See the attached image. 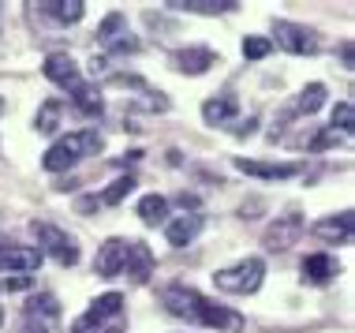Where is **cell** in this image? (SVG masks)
Masks as SVG:
<instances>
[{
	"mask_svg": "<svg viewBox=\"0 0 355 333\" xmlns=\"http://www.w3.org/2000/svg\"><path fill=\"white\" fill-rule=\"evenodd\" d=\"M161 300H165L168 315H176V318L198 322V326H209V330H225V333H239V330H243V318H239L236 311L220 307L217 300H209V296H202V292H195V289H184V284L165 289V292H161Z\"/></svg>",
	"mask_w": 355,
	"mask_h": 333,
	"instance_id": "cell-1",
	"label": "cell"
},
{
	"mask_svg": "<svg viewBox=\"0 0 355 333\" xmlns=\"http://www.w3.org/2000/svg\"><path fill=\"white\" fill-rule=\"evenodd\" d=\"M94 150H101V135L98 128H86V131H71V135L56 139L49 150H45V161L42 165L49 169V173H64V169L79 165L86 154H94Z\"/></svg>",
	"mask_w": 355,
	"mask_h": 333,
	"instance_id": "cell-2",
	"label": "cell"
},
{
	"mask_svg": "<svg viewBox=\"0 0 355 333\" xmlns=\"http://www.w3.org/2000/svg\"><path fill=\"white\" fill-rule=\"evenodd\" d=\"M262 278H266V262L262 259H243L228 270H217L214 281L220 292H232V296H251V292L262 289Z\"/></svg>",
	"mask_w": 355,
	"mask_h": 333,
	"instance_id": "cell-3",
	"label": "cell"
},
{
	"mask_svg": "<svg viewBox=\"0 0 355 333\" xmlns=\"http://www.w3.org/2000/svg\"><path fill=\"white\" fill-rule=\"evenodd\" d=\"M31 228H34V236H37V251H42V255L49 251L60 266H75V262H79V244H75L64 228H56L49 221H34Z\"/></svg>",
	"mask_w": 355,
	"mask_h": 333,
	"instance_id": "cell-4",
	"label": "cell"
},
{
	"mask_svg": "<svg viewBox=\"0 0 355 333\" xmlns=\"http://www.w3.org/2000/svg\"><path fill=\"white\" fill-rule=\"evenodd\" d=\"M273 37H277V45H281L284 53H295V56H314L322 49L318 34H314L311 26L284 23V19H277V23H273Z\"/></svg>",
	"mask_w": 355,
	"mask_h": 333,
	"instance_id": "cell-5",
	"label": "cell"
},
{
	"mask_svg": "<svg viewBox=\"0 0 355 333\" xmlns=\"http://www.w3.org/2000/svg\"><path fill=\"white\" fill-rule=\"evenodd\" d=\"M23 333H60V303L49 292L26 303V326Z\"/></svg>",
	"mask_w": 355,
	"mask_h": 333,
	"instance_id": "cell-6",
	"label": "cell"
},
{
	"mask_svg": "<svg viewBox=\"0 0 355 333\" xmlns=\"http://www.w3.org/2000/svg\"><path fill=\"white\" fill-rule=\"evenodd\" d=\"M123 311V296L120 292H105L101 300H94L90 303V311H86L83 318H75L71 322V333H94L101 326V322H109V318H116Z\"/></svg>",
	"mask_w": 355,
	"mask_h": 333,
	"instance_id": "cell-7",
	"label": "cell"
},
{
	"mask_svg": "<svg viewBox=\"0 0 355 333\" xmlns=\"http://www.w3.org/2000/svg\"><path fill=\"white\" fill-rule=\"evenodd\" d=\"M45 255L26 244H0V270L4 273H34Z\"/></svg>",
	"mask_w": 355,
	"mask_h": 333,
	"instance_id": "cell-8",
	"label": "cell"
},
{
	"mask_svg": "<svg viewBox=\"0 0 355 333\" xmlns=\"http://www.w3.org/2000/svg\"><path fill=\"white\" fill-rule=\"evenodd\" d=\"M45 79H49V83H56L60 90H71V94L83 87L79 64H75L68 53H49V56H45Z\"/></svg>",
	"mask_w": 355,
	"mask_h": 333,
	"instance_id": "cell-9",
	"label": "cell"
},
{
	"mask_svg": "<svg viewBox=\"0 0 355 333\" xmlns=\"http://www.w3.org/2000/svg\"><path fill=\"white\" fill-rule=\"evenodd\" d=\"M303 217L300 214H288V217H277V221L266 228V247L270 251H288V247H295V240L303 236Z\"/></svg>",
	"mask_w": 355,
	"mask_h": 333,
	"instance_id": "cell-10",
	"label": "cell"
},
{
	"mask_svg": "<svg viewBox=\"0 0 355 333\" xmlns=\"http://www.w3.org/2000/svg\"><path fill=\"white\" fill-rule=\"evenodd\" d=\"M131 284H146L153 273V251L142 240H128V259H123V270Z\"/></svg>",
	"mask_w": 355,
	"mask_h": 333,
	"instance_id": "cell-11",
	"label": "cell"
},
{
	"mask_svg": "<svg viewBox=\"0 0 355 333\" xmlns=\"http://www.w3.org/2000/svg\"><path fill=\"white\" fill-rule=\"evenodd\" d=\"M236 169L247 176H258V180H288L300 173V165H277V161H251V157H236Z\"/></svg>",
	"mask_w": 355,
	"mask_h": 333,
	"instance_id": "cell-12",
	"label": "cell"
},
{
	"mask_svg": "<svg viewBox=\"0 0 355 333\" xmlns=\"http://www.w3.org/2000/svg\"><path fill=\"white\" fill-rule=\"evenodd\" d=\"M123 259H128V240H105L98 259H94V270H98L101 278H116L123 270Z\"/></svg>",
	"mask_w": 355,
	"mask_h": 333,
	"instance_id": "cell-13",
	"label": "cell"
},
{
	"mask_svg": "<svg viewBox=\"0 0 355 333\" xmlns=\"http://www.w3.org/2000/svg\"><path fill=\"white\" fill-rule=\"evenodd\" d=\"M340 273V266L333 255H306L303 259V281H311V284H329L333 278Z\"/></svg>",
	"mask_w": 355,
	"mask_h": 333,
	"instance_id": "cell-14",
	"label": "cell"
},
{
	"mask_svg": "<svg viewBox=\"0 0 355 333\" xmlns=\"http://www.w3.org/2000/svg\"><path fill=\"white\" fill-rule=\"evenodd\" d=\"M172 64H176L184 75H202L217 64V53L214 49H180L176 56H172Z\"/></svg>",
	"mask_w": 355,
	"mask_h": 333,
	"instance_id": "cell-15",
	"label": "cell"
},
{
	"mask_svg": "<svg viewBox=\"0 0 355 333\" xmlns=\"http://www.w3.org/2000/svg\"><path fill=\"white\" fill-rule=\"evenodd\" d=\"M202 232V217L198 214H184V217H172L168 228H165V236H168V244L172 247H187L195 236Z\"/></svg>",
	"mask_w": 355,
	"mask_h": 333,
	"instance_id": "cell-16",
	"label": "cell"
},
{
	"mask_svg": "<svg viewBox=\"0 0 355 333\" xmlns=\"http://www.w3.org/2000/svg\"><path fill=\"white\" fill-rule=\"evenodd\" d=\"M42 15H49L56 19V23H79L83 12H86V4L83 0H42V4H34Z\"/></svg>",
	"mask_w": 355,
	"mask_h": 333,
	"instance_id": "cell-17",
	"label": "cell"
},
{
	"mask_svg": "<svg viewBox=\"0 0 355 333\" xmlns=\"http://www.w3.org/2000/svg\"><path fill=\"white\" fill-rule=\"evenodd\" d=\"M352 210H344L340 217H329V221H318L311 228L314 236H318V240H329V244H337V240H348L352 236Z\"/></svg>",
	"mask_w": 355,
	"mask_h": 333,
	"instance_id": "cell-18",
	"label": "cell"
},
{
	"mask_svg": "<svg viewBox=\"0 0 355 333\" xmlns=\"http://www.w3.org/2000/svg\"><path fill=\"white\" fill-rule=\"evenodd\" d=\"M232 117H236V98H232V94L209 98L206 105H202V120H206V123H217V128H220V123H228Z\"/></svg>",
	"mask_w": 355,
	"mask_h": 333,
	"instance_id": "cell-19",
	"label": "cell"
},
{
	"mask_svg": "<svg viewBox=\"0 0 355 333\" xmlns=\"http://www.w3.org/2000/svg\"><path fill=\"white\" fill-rule=\"evenodd\" d=\"M168 8H184V12H198V15H220L239 8L236 0H172Z\"/></svg>",
	"mask_w": 355,
	"mask_h": 333,
	"instance_id": "cell-20",
	"label": "cell"
},
{
	"mask_svg": "<svg viewBox=\"0 0 355 333\" xmlns=\"http://www.w3.org/2000/svg\"><path fill=\"white\" fill-rule=\"evenodd\" d=\"M139 217H142L146 225H161V221L168 217V203H165L161 195H146V198L139 203Z\"/></svg>",
	"mask_w": 355,
	"mask_h": 333,
	"instance_id": "cell-21",
	"label": "cell"
},
{
	"mask_svg": "<svg viewBox=\"0 0 355 333\" xmlns=\"http://www.w3.org/2000/svg\"><path fill=\"white\" fill-rule=\"evenodd\" d=\"M60 109H64L60 101H56V98H49L42 109H37V120H34V128H37V131H56V128H60Z\"/></svg>",
	"mask_w": 355,
	"mask_h": 333,
	"instance_id": "cell-22",
	"label": "cell"
},
{
	"mask_svg": "<svg viewBox=\"0 0 355 333\" xmlns=\"http://www.w3.org/2000/svg\"><path fill=\"white\" fill-rule=\"evenodd\" d=\"M131 191H135V180H131V176H120V180H112L109 191H105L98 203H101V206H116V203H123Z\"/></svg>",
	"mask_w": 355,
	"mask_h": 333,
	"instance_id": "cell-23",
	"label": "cell"
},
{
	"mask_svg": "<svg viewBox=\"0 0 355 333\" xmlns=\"http://www.w3.org/2000/svg\"><path fill=\"white\" fill-rule=\"evenodd\" d=\"M325 105V87L322 83H311V87H303V94H300V112H306V117H311V112H318Z\"/></svg>",
	"mask_w": 355,
	"mask_h": 333,
	"instance_id": "cell-24",
	"label": "cell"
},
{
	"mask_svg": "<svg viewBox=\"0 0 355 333\" xmlns=\"http://www.w3.org/2000/svg\"><path fill=\"white\" fill-rule=\"evenodd\" d=\"M75 109L86 112V117L101 112V90L98 87H79V90H75Z\"/></svg>",
	"mask_w": 355,
	"mask_h": 333,
	"instance_id": "cell-25",
	"label": "cell"
},
{
	"mask_svg": "<svg viewBox=\"0 0 355 333\" xmlns=\"http://www.w3.org/2000/svg\"><path fill=\"white\" fill-rule=\"evenodd\" d=\"M270 49H273V42H270V37H258V34H251L243 42V56H247V60H262V56H270Z\"/></svg>",
	"mask_w": 355,
	"mask_h": 333,
	"instance_id": "cell-26",
	"label": "cell"
},
{
	"mask_svg": "<svg viewBox=\"0 0 355 333\" xmlns=\"http://www.w3.org/2000/svg\"><path fill=\"white\" fill-rule=\"evenodd\" d=\"M344 131V135H348V131L355 128V109H352V101H340L337 109H333V131Z\"/></svg>",
	"mask_w": 355,
	"mask_h": 333,
	"instance_id": "cell-27",
	"label": "cell"
},
{
	"mask_svg": "<svg viewBox=\"0 0 355 333\" xmlns=\"http://www.w3.org/2000/svg\"><path fill=\"white\" fill-rule=\"evenodd\" d=\"M120 26H123V15H120V12H112V15L101 23V31H98V42H105V45H109V42H112V34H116Z\"/></svg>",
	"mask_w": 355,
	"mask_h": 333,
	"instance_id": "cell-28",
	"label": "cell"
},
{
	"mask_svg": "<svg viewBox=\"0 0 355 333\" xmlns=\"http://www.w3.org/2000/svg\"><path fill=\"white\" fill-rule=\"evenodd\" d=\"M23 289H31V278H26V273H15V278L0 281V292H23Z\"/></svg>",
	"mask_w": 355,
	"mask_h": 333,
	"instance_id": "cell-29",
	"label": "cell"
},
{
	"mask_svg": "<svg viewBox=\"0 0 355 333\" xmlns=\"http://www.w3.org/2000/svg\"><path fill=\"white\" fill-rule=\"evenodd\" d=\"M254 128H258V117H247V120H239L232 131H236L239 139H247V135H254Z\"/></svg>",
	"mask_w": 355,
	"mask_h": 333,
	"instance_id": "cell-30",
	"label": "cell"
},
{
	"mask_svg": "<svg viewBox=\"0 0 355 333\" xmlns=\"http://www.w3.org/2000/svg\"><path fill=\"white\" fill-rule=\"evenodd\" d=\"M337 139H340V135H337V131L329 128V131H322V135L311 142V150H325V146H333V142H337Z\"/></svg>",
	"mask_w": 355,
	"mask_h": 333,
	"instance_id": "cell-31",
	"label": "cell"
},
{
	"mask_svg": "<svg viewBox=\"0 0 355 333\" xmlns=\"http://www.w3.org/2000/svg\"><path fill=\"white\" fill-rule=\"evenodd\" d=\"M340 56H344V68H352V42L340 45Z\"/></svg>",
	"mask_w": 355,
	"mask_h": 333,
	"instance_id": "cell-32",
	"label": "cell"
},
{
	"mask_svg": "<svg viewBox=\"0 0 355 333\" xmlns=\"http://www.w3.org/2000/svg\"><path fill=\"white\" fill-rule=\"evenodd\" d=\"M0 326H4V307H0Z\"/></svg>",
	"mask_w": 355,
	"mask_h": 333,
	"instance_id": "cell-33",
	"label": "cell"
},
{
	"mask_svg": "<svg viewBox=\"0 0 355 333\" xmlns=\"http://www.w3.org/2000/svg\"><path fill=\"white\" fill-rule=\"evenodd\" d=\"M0 112H4V98H0Z\"/></svg>",
	"mask_w": 355,
	"mask_h": 333,
	"instance_id": "cell-34",
	"label": "cell"
},
{
	"mask_svg": "<svg viewBox=\"0 0 355 333\" xmlns=\"http://www.w3.org/2000/svg\"><path fill=\"white\" fill-rule=\"evenodd\" d=\"M109 333H123V330H109Z\"/></svg>",
	"mask_w": 355,
	"mask_h": 333,
	"instance_id": "cell-35",
	"label": "cell"
},
{
	"mask_svg": "<svg viewBox=\"0 0 355 333\" xmlns=\"http://www.w3.org/2000/svg\"><path fill=\"white\" fill-rule=\"evenodd\" d=\"M0 8H4V4H0Z\"/></svg>",
	"mask_w": 355,
	"mask_h": 333,
	"instance_id": "cell-36",
	"label": "cell"
}]
</instances>
